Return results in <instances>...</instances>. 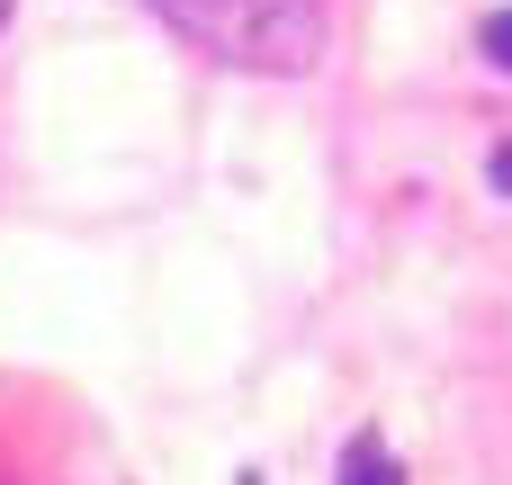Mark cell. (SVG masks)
Masks as SVG:
<instances>
[{"instance_id": "cell-1", "label": "cell", "mask_w": 512, "mask_h": 485, "mask_svg": "<svg viewBox=\"0 0 512 485\" xmlns=\"http://www.w3.org/2000/svg\"><path fill=\"white\" fill-rule=\"evenodd\" d=\"M144 9L225 72L297 81L324 54V0H144Z\"/></svg>"}, {"instance_id": "cell-2", "label": "cell", "mask_w": 512, "mask_h": 485, "mask_svg": "<svg viewBox=\"0 0 512 485\" xmlns=\"http://www.w3.org/2000/svg\"><path fill=\"white\" fill-rule=\"evenodd\" d=\"M342 485H405V468H396V450H387L378 432H360V441L342 450Z\"/></svg>"}, {"instance_id": "cell-3", "label": "cell", "mask_w": 512, "mask_h": 485, "mask_svg": "<svg viewBox=\"0 0 512 485\" xmlns=\"http://www.w3.org/2000/svg\"><path fill=\"white\" fill-rule=\"evenodd\" d=\"M486 54L512 72V9H495V18H486Z\"/></svg>"}, {"instance_id": "cell-4", "label": "cell", "mask_w": 512, "mask_h": 485, "mask_svg": "<svg viewBox=\"0 0 512 485\" xmlns=\"http://www.w3.org/2000/svg\"><path fill=\"white\" fill-rule=\"evenodd\" d=\"M495 189H512V153H495Z\"/></svg>"}, {"instance_id": "cell-5", "label": "cell", "mask_w": 512, "mask_h": 485, "mask_svg": "<svg viewBox=\"0 0 512 485\" xmlns=\"http://www.w3.org/2000/svg\"><path fill=\"white\" fill-rule=\"evenodd\" d=\"M0 18H9V0H0Z\"/></svg>"}]
</instances>
